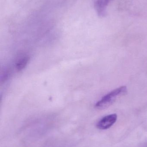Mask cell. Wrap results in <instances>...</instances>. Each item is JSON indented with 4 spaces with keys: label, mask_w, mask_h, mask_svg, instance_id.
I'll return each mask as SVG.
<instances>
[{
    "label": "cell",
    "mask_w": 147,
    "mask_h": 147,
    "mask_svg": "<svg viewBox=\"0 0 147 147\" xmlns=\"http://www.w3.org/2000/svg\"><path fill=\"white\" fill-rule=\"evenodd\" d=\"M111 0H97L95 7L98 15L103 16L105 15L106 7Z\"/></svg>",
    "instance_id": "3"
},
{
    "label": "cell",
    "mask_w": 147,
    "mask_h": 147,
    "mask_svg": "<svg viewBox=\"0 0 147 147\" xmlns=\"http://www.w3.org/2000/svg\"><path fill=\"white\" fill-rule=\"evenodd\" d=\"M127 92V86H122L115 89L104 96L95 105L98 109H104L111 105L117 98L125 95Z\"/></svg>",
    "instance_id": "1"
},
{
    "label": "cell",
    "mask_w": 147,
    "mask_h": 147,
    "mask_svg": "<svg viewBox=\"0 0 147 147\" xmlns=\"http://www.w3.org/2000/svg\"><path fill=\"white\" fill-rule=\"evenodd\" d=\"M29 60V57L28 56H23L17 60L16 63V68L18 71L23 70L25 68Z\"/></svg>",
    "instance_id": "4"
},
{
    "label": "cell",
    "mask_w": 147,
    "mask_h": 147,
    "mask_svg": "<svg viewBox=\"0 0 147 147\" xmlns=\"http://www.w3.org/2000/svg\"><path fill=\"white\" fill-rule=\"evenodd\" d=\"M117 116L116 114L108 115L103 117L97 123V128L102 130L108 129L112 127L117 120Z\"/></svg>",
    "instance_id": "2"
}]
</instances>
